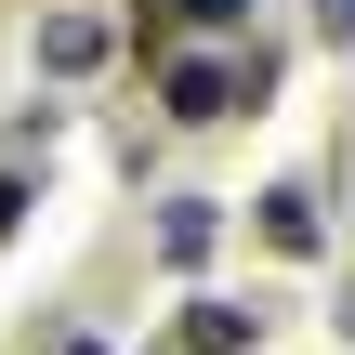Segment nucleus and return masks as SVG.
<instances>
[{"label": "nucleus", "mask_w": 355, "mask_h": 355, "mask_svg": "<svg viewBox=\"0 0 355 355\" xmlns=\"http://www.w3.org/2000/svg\"><path fill=\"white\" fill-rule=\"evenodd\" d=\"M263 250H290V263H316V250H329V224H316V198H303V184H263Z\"/></svg>", "instance_id": "20e7f679"}, {"label": "nucleus", "mask_w": 355, "mask_h": 355, "mask_svg": "<svg viewBox=\"0 0 355 355\" xmlns=\"http://www.w3.org/2000/svg\"><path fill=\"white\" fill-rule=\"evenodd\" d=\"M263 92H277V66H263V53H171V66H158V105H171L184 132H211V119H250Z\"/></svg>", "instance_id": "f257e3e1"}, {"label": "nucleus", "mask_w": 355, "mask_h": 355, "mask_svg": "<svg viewBox=\"0 0 355 355\" xmlns=\"http://www.w3.org/2000/svg\"><path fill=\"white\" fill-rule=\"evenodd\" d=\"M171 26H250V0H132V53H171Z\"/></svg>", "instance_id": "f03ea898"}, {"label": "nucleus", "mask_w": 355, "mask_h": 355, "mask_svg": "<svg viewBox=\"0 0 355 355\" xmlns=\"http://www.w3.org/2000/svg\"><path fill=\"white\" fill-rule=\"evenodd\" d=\"M26 198H40V184H26V171H0V237L26 224Z\"/></svg>", "instance_id": "0eeeda50"}, {"label": "nucleus", "mask_w": 355, "mask_h": 355, "mask_svg": "<svg viewBox=\"0 0 355 355\" xmlns=\"http://www.w3.org/2000/svg\"><path fill=\"white\" fill-rule=\"evenodd\" d=\"M211 237H224V211H211V198H171V211H158V250H171V263H198Z\"/></svg>", "instance_id": "423d86ee"}, {"label": "nucleus", "mask_w": 355, "mask_h": 355, "mask_svg": "<svg viewBox=\"0 0 355 355\" xmlns=\"http://www.w3.org/2000/svg\"><path fill=\"white\" fill-rule=\"evenodd\" d=\"M343 343H355V277H343Z\"/></svg>", "instance_id": "6e6552de"}, {"label": "nucleus", "mask_w": 355, "mask_h": 355, "mask_svg": "<svg viewBox=\"0 0 355 355\" xmlns=\"http://www.w3.org/2000/svg\"><path fill=\"white\" fill-rule=\"evenodd\" d=\"M184 355H250V303H184Z\"/></svg>", "instance_id": "39448f33"}, {"label": "nucleus", "mask_w": 355, "mask_h": 355, "mask_svg": "<svg viewBox=\"0 0 355 355\" xmlns=\"http://www.w3.org/2000/svg\"><path fill=\"white\" fill-rule=\"evenodd\" d=\"M105 53H119V26H92V13H53V26H40V66H53V79H92Z\"/></svg>", "instance_id": "7ed1b4c3"}]
</instances>
